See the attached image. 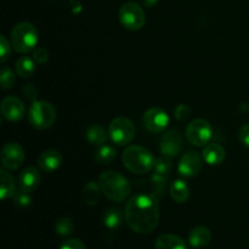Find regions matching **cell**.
Masks as SVG:
<instances>
[{
	"mask_svg": "<svg viewBox=\"0 0 249 249\" xmlns=\"http://www.w3.org/2000/svg\"><path fill=\"white\" fill-rule=\"evenodd\" d=\"M124 218L134 232L141 235L151 233L160 223L158 199L148 195H135L126 203Z\"/></svg>",
	"mask_w": 249,
	"mask_h": 249,
	"instance_id": "6da1fadb",
	"label": "cell"
},
{
	"mask_svg": "<svg viewBox=\"0 0 249 249\" xmlns=\"http://www.w3.org/2000/svg\"><path fill=\"white\" fill-rule=\"evenodd\" d=\"M102 195L112 202H123L131 194V185L125 177L114 170H106L99 178Z\"/></svg>",
	"mask_w": 249,
	"mask_h": 249,
	"instance_id": "7a4b0ae2",
	"label": "cell"
},
{
	"mask_svg": "<svg viewBox=\"0 0 249 249\" xmlns=\"http://www.w3.org/2000/svg\"><path fill=\"white\" fill-rule=\"evenodd\" d=\"M123 164L130 173L143 175L150 173L155 165V158L150 150L142 146H129L122 156Z\"/></svg>",
	"mask_w": 249,
	"mask_h": 249,
	"instance_id": "3957f363",
	"label": "cell"
},
{
	"mask_svg": "<svg viewBox=\"0 0 249 249\" xmlns=\"http://www.w3.org/2000/svg\"><path fill=\"white\" fill-rule=\"evenodd\" d=\"M11 45L19 53H28L38 45L39 34L36 27L29 22H19L11 31Z\"/></svg>",
	"mask_w": 249,
	"mask_h": 249,
	"instance_id": "277c9868",
	"label": "cell"
},
{
	"mask_svg": "<svg viewBox=\"0 0 249 249\" xmlns=\"http://www.w3.org/2000/svg\"><path fill=\"white\" fill-rule=\"evenodd\" d=\"M56 109L50 102L36 100L32 102L28 112V121L36 129L45 130L51 128L56 122Z\"/></svg>",
	"mask_w": 249,
	"mask_h": 249,
	"instance_id": "5b68a950",
	"label": "cell"
},
{
	"mask_svg": "<svg viewBox=\"0 0 249 249\" xmlns=\"http://www.w3.org/2000/svg\"><path fill=\"white\" fill-rule=\"evenodd\" d=\"M122 26L128 31H140L146 23V15L142 7L135 1L124 2L118 12Z\"/></svg>",
	"mask_w": 249,
	"mask_h": 249,
	"instance_id": "8992f818",
	"label": "cell"
},
{
	"mask_svg": "<svg viewBox=\"0 0 249 249\" xmlns=\"http://www.w3.org/2000/svg\"><path fill=\"white\" fill-rule=\"evenodd\" d=\"M135 125L126 117H117L108 126L111 140L118 146H125L135 138Z\"/></svg>",
	"mask_w": 249,
	"mask_h": 249,
	"instance_id": "52a82bcc",
	"label": "cell"
},
{
	"mask_svg": "<svg viewBox=\"0 0 249 249\" xmlns=\"http://www.w3.org/2000/svg\"><path fill=\"white\" fill-rule=\"evenodd\" d=\"M212 125L206 119H195L187 125L186 139L191 145L202 147L212 139Z\"/></svg>",
	"mask_w": 249,
	"mask_h": 249,
	"instance_id": "ba28073f",
	"label": "cell"
},
{
	"mask_svg": "<svg viewBox=\"0 0 249 249\" xmlns=\"http://www.w3.org/2000/svg\"><path fill=\"white\" fill-rule=\"evenodd\" d=\"M24 150L19 143L9 142L2 147L0 153L2 168L7 170H17L24 162Z\"/></svg>",
	"mask_w": 249,
	"mask_h": 249,
	"instance_id": "9c48e42d",
	"label": "cell"
},
{
	"mask_svg": "<svg viewBox=\"0 0 249 249\" xmlns=\"http://www.w3.org/2000/svg\"><path fill=\"white\" fill-rule=\"evenodd\" d=\"M142 124L150 133H163L169 124V116L164 109L160 107H152L143 113Z\"/></svg>",
	"mask_w": 249,
	"mask_h": 249,
	"instance_id": "30bf717a",
	"label": "cell"
},
{
	"mask_svg": "<svg viewBox=\"0 0 249 249\" xmlns=\"http://www.w3.org/2000/svg\"><path fill=\"white\" fill-rule=\"evenodd\" d=\"M182 147H184V138L179 130L173 129V130L163 134V136L160 138V150L162 155L168 156L170 158L177 157L181 152Z\"/></svg>",
	"mask_w": 249,
	"mask_h": 249,
	"instance_id": "8fae6325",
	"label": "cell"
},
{
	"mask_svg": "<svg viewBox=\"0 0 249 249\" xmlns=\"http://www.w3.org/2000/svg\"><path fill=\"white\" fill-rule=\"evenodd\" d=\"M203 157H201L198 153L195 152V151H189L180 158L178 170L185 178L196 177L201 173L202 167H203Z\"/></svg>",
	"mask_w": 249,
	"mask_h": 249,
	"instance_id": "7c38bea8",
	"label": "cell"
},
{
	"mask_svg": "<svg viewBox=\"0 0 249 249\" xmlns=\"http://www.w3.org/2000/svg\"><path fill=\"white\" fill-rule=\"evenodd\" d=\"M2 118L9 122H18L23 118L26 113V107L19 97L7 96L5 97L0 105Z\"/></svg>",
	"mask_w": 249,
	"mask_h": 249,
	"instance_id": "4fadbf2b",
	"label": "cell"
},
{
	"mask_svg": "<svg viewBox=\"0 0 249 249\" xmlns=\"http://www.w3.org/2000/svg\"><path fill=\"white\" fill-rule=\"evenodd\" d=\"M40 173L36 167H27L19 173L17 178V186L26 192H33L40 184Z\"/></svg>",
	"mask_w": 249,
	"mask_h": 249,
	"instance_id": "5bb4252c",
	"label": "cell"
},
{
	"mask_svg": "<svg viewBox=\"0 0 249 249\" xmlns=\"http://www.w3.org/2000/svg\"><path fill=\"white\" fill-rule=\"evenodd\" d=\"M63 157L58 151L56 150H45L38 156V163L39 169L43 170L45 173H53L57 170L58 168L62 165Z\"/></svg>",
	"mask_w": 249,
	"mask_h": 249,
	"instance_id": "9a60e30c",
	"label": "cell"
},
{
	"mask_svg": "<svg viewBox=\"0 0 249 249\" xmlns=\"http://www.w3.org/2000/svg\"><path fill=\"white\" fill-rule=\"evenodd\" d=\"M212 232L207 226H196L189 235V242L194 248H204L211 243Z\"/></svg>",
	"mask_w": 249,
	"mask_h": 249,
	"instance_id": "2e32d148",
	"label": "cell"
},
{
	"mask_svg": "<svg viewBox=\"0 0 249 249\" xmlns=\"http://www.w3.org/2000/svg\"><path fill=\"white\" fill-rule=\"evenodd\" d=\"M204 162L209 165H219L225 160V150L218 143H208L202 152Z\"/></svg>",
	"mask_w": 249,
	"mask_h": 249,
	"instance_id": "e0dca14e",
	"label": "cell"
},
{
	"mask_svg": "<svg viewBox=\"0 0 249 249\" xmlns=\"http://www.w3.org/2000/svg\"><path fill=\"white\" fill-rule=\"evenodd\" d=\"M9 172L10 170L5 168L0 169V197L2 201L14 197V195L16 194V182Z\"/></svg>",
	"mask_w": 249,
	"mask_h": 249,
	"instance_id": "ac0fdd59",
	"label": "cell"
},
{
	"mask_svg": "<svg viewBox=\"0 0 249 249\" xmlns=\"http://www.w3.org/2000/svg\"><path fill=\"white\" fill-rule=\"evenodd\" d=\"M155 249H186V243L179 236L167 233L156 240Z\"/></svg>",
	"mask_w": 249,
	"mask_h": 249,
	"instance_id": "d6986e66",
	"label": "cell"
},
{
	"mask_svg": "<svg viewBox=\"0 0 249 249\" xmlns=\"http://www.w3.org/2000/svg\"><path fill=\"white\" fill-rule=\"evenodd\" d=\"M170 197L177 203H185L190 197V187L184 180H175L169 186Z\"/></svg>",
	"mask_w": 249,
	"mask_h": 249,
	"instance_id": "ffe728a7",
	"label": "cell"
},
{
	"mask_svg": "<svg viewBox=\"0 0 249 249\" xmlns=\"http://www.w3.org/2000/svg\"><path fill=\"white\" fill-rule=\"evenodd\" d=\"M101 187H100L99 182L95 181H89L88 184H85V186L83 187L82 196L84 199L85 203L88 206H96L100 201V197H101Z\"/></svg>",
	"mask_w": 249,
	"mask_h": 249,
	"instance_id": "44dd1931",
	"label": "cell"
},
{
	"mask_svg": "<svg viewBox=\"0 0 249 249\" xmlns=\"http://www.w3.org/2000/svg\"><path fill=\"white\" fill-rule=\"evenodd\" d=\"M109 134L100 124H91L87 129V140L94 146H102L107 141Z\"/></svg>",
	"mask_w": 249,
	"mask_h": 249,
	"instance_id": "7402d4cb",
	"label": "cell"
},
{
	"mask_svg": "<svg viewBox=\"0 0 249 249\" xmlns=\"http://www.w3.org/2000/svg\"><path fill=\"white\" fill-rule=\"evenodd\" d=\"M15 70H16V74L21 78H29L36 72V63H34L33 58L23 56L16 61Z\"/></svg>",
	"mask_w": 249,
	"mask_h": 249,
	"instance_id": "603a6c76",
	"label": "cell"
},
{
	"mask_svg": "<svg viewBox=\"0 0 249 249\" xmlns=\"http://www.w3.org/2000/svg\"><path fill=\"white\" fill-rule=\"evenodd\" d=\"M169 180V175L160 174V173H153L151 177V182H152L153 192L152 196L160 201L163 196H164L165 187H167V182Z\"/></svg>",
	"mask_w": 249,
	"mask_h": 249,
	"instance_id": "cb8c5ba5",
	"label": "cell"
},
{
	"mask_svg": "<svg viewBox=\"0 0 249 249\" xmlns=\"http://www.w3.org/2000/svg\"><path fill=\"white\" fill-rule=\"evenodd\" d=\"M122 221H123V213L119 208H108L104 214V224L106 228L114 230V229H118L122 225Z\"/></svg>",
	"mask_w": 249,
	"mask_h": 249,
	"instance_id": "d4e9b609",
	"label": "cell"
},
{
	"mask_svg": "<svg viewBox=\"0 0 249 249\" xmlns=\"http://www.w3.org/2000/svg\"><path fill=\"white\" fill-rule=\"evenodd\" d=\"M117 157V150L113 146L102 145L95 152V160L100 164H109Z\"/></svg>",
	"mask_w": 249,
	"mask_h": 249,
	"instance_id": "484cf974",
	"label": "cell"
},
{
	"mask_svg": "<svg viewBox=\"0 0 249 249\" xmlns=\"http://www.w3.org/2000/svg\"><path fill=\"white\" fill-rule=\"evenodd\" d=\"M73 229H74L73 221L67 216H62V218L56 221L55 231L61 237H68L73 232Z\"/></svg>",
	"mask_w": 249,
	"mask_h": 249,
	"instance_id": "4316f807",
	"label": "cell"
},
{
	"mask_svg": "<svg viewBox=\"0 0 249 249\" xmlns=\"http://www.w3.org/2000/svg\"><path fill=\"white\" fill-rule=\"evenodd\" d=\"M0 82H1V88L4 90L12 89L16 84V75L12 72L11 68L2 66L1 72H0Z\"/></svg>",
	"mask_w": 249,
	"mask_h": 249,
	"instance_id": "83f0119b",
	"label": "cell"
},
{
	"mask_svg": "<svg viewBox=\"0 0 249 249\" xmlns=\"http://www.w3.org/2000/svg\"><path fill=\"white\" fill-rule=\"evenodd\" d=\"M173 169V163L170 157L168 156L162 155L160 157L156 158L155 160V165H153V170L156 173H160V174L169 175L170 172Z\"/></svg>",
	"mask_w": 249,
	"mask_h": 249,
	"instance_id": "f1b7e54d",
	"label": "cell"
},
{
	"mask_svg": "<svg viewBox=\"0 0 249 249\" xmlns=\"http://www.w3.org/2000/svg\"><path fill=\"white\" fill-rule=\"evenodd\" d=\"M14 204L16 207H19V208H26V207L31 206L32 203V197L29 192L22 191V190H18L16 191V194L14 195Z\"/></svg>",
	"mask_w": 249,
	"mask_h": 249,
	"instance_id": "f546056e",
	"label": "cell"
},
{
	"mask_svg": "<svg viewBox=\"0 0 249 249\" xmlns=\"http://www.w3.org/2000/svg\"><path fill=\"white\" fill-rule=\"evenodd\" d=\"M10 55H11V46H10V43L7 41L6 36H0V61L2 63H5L10 58Z\"/></svg>",
	"mask_w": 249,
	"mask_h": 249,
	"instance_id": "4dcf8cb0",
	"label": "cell"
},
{
	"mask_svg": "<svg viewBox=\"0 0 249 249\" xmlns=\"http://www.w3.org/2000/svg\"><path fill=\"white\" fill-rule=\"evenodd\" d=\"M174 116L179 122L187 121V119H189V117L191 116V108H190V107L185 104L178 105L177 108L174 109Z\"/></svg>",
	"mask_w": 249,
	"mask_h": 249,
	"instance_id": "1f68e13d",
	"label": "cell"
},
{
	"mask_svg": "<svg viewBox=\"0 0 249 249\" xmlns=\"http://www.w3.org/2000/svg\"><path fill=\"white\" fill-rule=\"evenodd\" d=\"M22 92H23L24 97H26L28 101L34 102L36 101V97H38V89L34 87V84L29 83V84H26L22 89Z\"/></svg>",
	"mask_w": 249,
	"mask_h": 249,
	"instance_id": "d6a6232c",
	"label": "cell"
},
{
	"mask_svg": "<svg viewBox=\"0 0 249 249\" xmlns=\"http://www.w3.org/2000/svg\"><path fill=\"white\" fill-rule=\"evenodd\" d=\"M33 60L38 63H45L49 60V53L44 48H36L33 50Z\"/></svg>",
	"mask_w": 249,
	"mask_h": 249,
	"instance_id": "836d02e7",
	"label": "cell"
},
{
	"mask_svg": "<svg viewBox=\"0 0 249 249\" xmlns=\"http://www.w3.org/2000/svg\"><path fill=\"white\" fill-rule=\"evenodd\" d=\"M60 249H87V246L78 238H70L62 243Z\"/></svg>",
	"mask_w": 249,
	"mask_h": 249,
	"instance_id": "e575fe53",
	"label": "cell"
},
{
	"mask_svg": "<svg viewBox=\"0 0 249 249\" xmlns=\"http://www.w3.org/2000/svg\"><path fill=\"white\" fill-rule=\"evenodd\" d=\"M238 140L246 147H249V124H245L238 130Z\"/></svg>",
	"mask_w": 249,
	"mask_h": 249,
	"instance_id": "d590c367",
	"label": "cell"
},
{
	"mask_svg": "<svg viewBox=\"0 0 249 249\" xmlns=\"http://www.w3.org/2000/svg\"><path fill=\"white\" fill-rule=\"evenodd\" d=\"M139 1H140L142 5H145V6L153 7L155 5L158 4V1H160V0H139Z\"/></svg>",
	"mask_w": 249,
	"mask_h": 249,
	"instance_id": "8d00e7d4",
	"label": "cell"
}]
</instances>
